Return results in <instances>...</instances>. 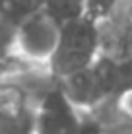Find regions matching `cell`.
<instances>
[{
	"instance_id": "7a4b0ae2",
	"label": "cell",
	"mask_w": 132,
	"mask_h": 134,
	"mask_svg": "<svg viewBox=\"0 0 132 134\" xmlns=\"http://www.w3.org/2000/svg\"><path fill=\"white\" fill-rule=\"evenodd\" d=\"M56 84L74 103V107L85 113V111L97 109L107 99H111L124 86V74H122L120 62L101 54L89 68L70 78L58 80Z\"/></svg>"
},
{
	"instance_id": "8fae6325",
	"label": "cell",
	"mask_w": 132,
	"mask_h": 134,
	"mask_svg": "<svg viewBox=\"0 0 132 134\" xmlns=\"http://www.w3.org/2000/svg\"><path fill=\"white\" fill-rule=\"evenodd\" d=\"M29 68H35V66H27V64H24L21 60H18V58L0 60V82L10 78V76H16V74H20V72H25V70H29Z\"/></svg>"
},
{
	"instance_id": "277c9868",
	"label": "cell",
	"mask_w": 132,
	"mask_h": 134,
	"mask_svg": "<svg viewBox=\"0 0 132 134\" xmlns=\"http://www.w3.org/2000/svg\"><path fill=\"white\" fill-rule=\"evenodd\" d=\"M35 134H82V111L74 107L56 80L45 87L37 99Z\"/></svg>"
},
{
	"instance_id": "3957f363",
	"label": "cell",
	"mask_w": 132,
	"mask_h": 134,
	"mask_svg": "<svg viewBox=\"0 0 132 134\" xmlns=\"http://www.w3.org/2000/svg\"><path fill=\"white\" fill-rule=\"evenodd\" d=\"M60 39V25H56L43 10L27 18L14 33V58L27 66L47 68Z\"/></svg>"
},
{
	"instance_id": "ba28073f",
	"label": "cell",
	"mask_w": 132,
	"mask_h": 134,
	"mask_svg": "<svg viewBox=\"0 0 132 134\" xmlns=\"http://www.w3.org/2000/svg\"><path fill=\"white\" fill-rule=\"evenodd\" d=\"M39 10H43V0H0V18L14 29Z\"/></svg>"
},
{
	"instance_id": "5b68a950",
	"label": "cell",
	"mask_w": 132,
	"mask_h": 134,
	"mask_svg": "<svg viewBox=\"0 0 132 134\" xmlns=\"http://www.w3.org/2000/svg\"><path fill=\"white\" fill-rule=\"evenodd\" d=\"M101 54L113 60L132 58V0H120L117 10L99 24Z\"/></svg>"
},
{
	"instance_id": "9c48e42d",
	"label": "cell",
	"mask_w": 132,
	"mask_h": 134,
	"mask_svg": "<svg viewBox=\"0 0 132 134\" xmlns=\"http://www.w3.org/2000/svg\"><path fill=\"white\" fill-rule=\"evenodd\" d=\"M119 4L120 0H85V16L101 24L117 10Z\"/></svg>"
},
{
	"instance_id": "30bf717a",
	"label": "cell",
	"mask_w": 132,
	"mask_h": 134,
	"mask_svg": "<svg viewBox=\"0 0 132 134\" xmlns=\"http://www.w3.org/2000/svg\"><path fill=\"white\" fill-rule=\"evenodd\" d=\"M14 29L0 18V60H10L14 58Z\"/></svg>"
},
{
	"instance_id": "6da1fadb",
	"label": "cell",
	"mask_w": 132,
	"mask_h": 134,
	"mask_svg": "<svg viewBox=\"0 0 132 134\" xmlns=\"http://www.w3.org/2000/svg\"><path fill=\"white\" fill-rule=\"evenodd\" d=\"M101 57V29L91 18H82L60 27V39L47 72L53 80H64L78 74Z\"/></svg>"
},
{
	"instance_id": "8992f818",
	"label": "cell",
	"mask_w": 132,
	"mask_h": 134,
	"mask_svg": "<svg viewBox=\"0 0 132 134\" xmlns=\"http://www.w3.org/2000/svg\"><path fill=\"white\" fill-rule=\"evenodd\" d=\"M85 113L101 134H132V84L122 86L111 99Z\"/></svg>"
},
{
	"instance_id": "52a82bcc",
	"label": "cell",
	"mask_w": 132,
	"mask_h": 134,
	"mask_svg": "<svg viewBox=\"0 0 132 134\" xmlns=\"http://www.w3.org/2000/svg\"><path fill=\"white\" fill-rule=\"evenodd\" d=\"M43 12L56 25L64 27L85 18V0H43Z\"/></svg>"
}]
</instances>
